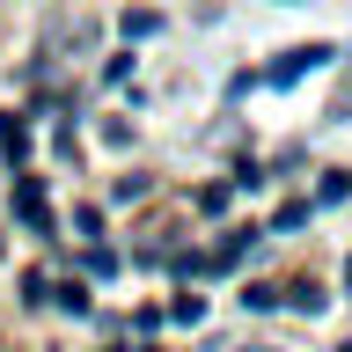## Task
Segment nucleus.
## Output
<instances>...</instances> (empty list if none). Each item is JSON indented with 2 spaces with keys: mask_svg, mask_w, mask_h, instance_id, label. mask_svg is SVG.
Listing matches in <instances>:
<instances>
[{
  "mask_svg": "<svg viewBox=\"0 0 352 352\" xmlns=\"http://www.w3.org/2000/svg\"><path fill=\"white\" fill-rule=\"evenodd\" d=\"M316 66H330V44H301V52H286L279 66H272V81H301V74H316Z\"/></svg>",
  "mask_w": 352,
  "mask_h": 352,
  "instance_id": "1",
  "label": "nucleus"
},
{
  "mask_svg": "<svg viewBox=\"0 0 352 352\" xmlns=\"http://www.w3.org/2000/svg\"><path fill=\"white\" fill-rule=\"evenodd\" d=\"M15 213L37 228V235H52V206H44V191H37V176H15Z\"/></svg>",
  "mask_w": 352,
  "mask_h": 352,
  "instance_id": "2",
  "label": "nucleus"
},
{
  "mask_svg": "<svg viewBox=\"0 0 352 352\" xmlns=\"http://www.w3.org/2000/svg\"><path fill=\"white\" fill-rule=\"evenodd\" d=\"M279 301H294V308H301V316H316V308H323V286H279Z\"/></svg>",
  "mask_w": 352,
  "mask_h": 352,
  "instance_id": "3",
  "label": "nucleus"
},
{
  "mask_svg": "<svg viewBox=\"0 0 352 352\" xmlns=\"http://www.w3.org/2000/svg\"><path fill=\"white\" fill-rule=\"evenodd\" d=\"M59 308H66V316H88V286L66 279V286H59Z\"/></svg>",
  "mask_w": 352,
  "mask_h": 352,
  "instance_id": "4",
  "label": "nucleus"
},
{
  "mask_svg": "<svg viewBox=\"0 0 352 352\" xmlns=\"http://www.w3.org/2000/svg\"><path fill=\"white\" fill-rule=\"evenodd\" d=\"M0 147H8V154H22V147H30V132H22V118H0Z\"/></svg>",
  "mask_w": 352,
  "mask_h": 352,
  "instance_id": "5",
  "label": "nucleus"
},
{
  "mask_svg": "<svg viewBox=\"0 0 352 352\" xmlns=\"http://www.w3.org/2000/svg\"><path fill=\"white\" fill-rule=\"evenodd\" d=\"M250 352H279V345H250Z\"/></svg>",
  "mask_w": 352,
  "mask_h": 352,
  "instance_id": "6",
  "label": "nucleus"
},
{
  "mask_svg": "<svg viewBox=\"0 0 352 352\" xmlns=\"http://www.w3.org/2000/svg\"><path fill=\"white\" fill-rule=\"evenodd\" d=\"M345 279H352V264H345Z\"/></svg>",
  "mask_w": 352,
  "mask_h": 352,
  "instance_id": "7",
  "label": "nucleus"
},
{
  "mask_svg": "<svg viewBox=\"0 0 352 352\" xmlns=\"http://www.w3.org/2000/svg\"><path fill=\"white\" fill-rule=\"evenodd\" d=\"M338 352H352V345H338Z\"/></svg>",
  "mask_w": 352,
  "mask_h": 352,
  "instance_id": "8",
  "label": "nucleus"
}]
</instances>
